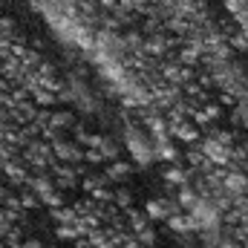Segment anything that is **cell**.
I'll list each match as a JSON object with an SVG mask.
<instances>
[{"label":"cell","instance_id":"1","mask_svg":"<svg viewBox=\"0 0 248 248\" xmlns=\"http://www.w3.org/2000/svg\"><path fill=\"white\" fill-rule=\"evenodd\" d=\"M127 147H130V153L136 156V162H141V165H150V162L156 159L153 141H150L147 136L136 133V130H127Z\"/></svg>","mask_w":248,"mask_h":248},{"label":"cell","instance_id":"2","mask_svg":"<svg viewBox=\"0 0 248 248\" xmlns=\"http://www.w3.org/2000/svg\"><path fill=\"white\" fill-rule=\"evenodd\" d=\"M202 153H205V159L211 165H228L231 162V150L225 144H219L217 139H205L202 141Z\"/></svg>","mask_w":248,"mask_h":248},{"label":"cell","instance_id":"3","mask_svg":"<svg viewBox=\"0 0 248 248\" xmlns=\"http://www.w3.org/2000/svg\"><path fill=\"white\" fill-rule=\"evenodd\" d=\"M179 211V202H168V199H150L147 205H144V214L150 217V219H168V217H173Z\"/></svg>","mask_w":248,"mask_h":248},{"label":"cell","instance_id":"4","mask_svg":"<svg viewBox=\"0 0 248 248\" xmlns=\"http://www.w3.org/2000/svg\"><path fill=\"white\" fill-rule=\"evenodd\" d=\"M222 187H225L228 196H240V193H246L248 190V176L246 173H240V170H231V173H225Z\"/></svg>","mask_w":248,"mask_h":248},{"label":"cell","instance_id":"5","mask_svg":"<svg viewBox=\"0 0 248 248\" xmlns=\"http://www.w3.org/2000/svg\"><path fill=\"white\" fill-rule=\"evenodd\" d=\"M150 133H153L156 144H165V141H170V124L162 122V119H150Z\"/></svg>","mask_w":248,"mask_h":248},{"label":"cell","instance_id":"6","mask_svg":"<svg viewBox=\"0 0 248 248\" xmlns=\"http://www.w3.org/2000/svg\"><path fill=\"white\" fill-rule=\"evenodd\" d=\"M199 199H202V196H199V193H196L193 187L182 185V190H179V199H176V202H179V208H187V211H193Z\"/></svg>","mask_w":248,"mask_h":248},{"label":"cell","instance_id":"7","mask_svg":"<svg viewBox=\"0 0 248 248\" xmlns=\"http://www.w3.org/2000/svg\"><path fill=\"white\" fill-rule=\"evenodd\" d=\"M170 133H176L179 139H185V141H193L196 139V127L190 122H176V124H170Z\"/></svg>","mask_w":248,"mask_h":248},{"label":"cell","instance_id":"8","mask_svg":"<svg viewBox=\"0 0 248 248\" xmlns=\"http://www.w3.org/2000/svg\"><path fill=\"white\" fill-rule=\"evenodd\" d=\"M168 225H170L173 231H179V234H185V231H193V225H190V217H179V214L168 217Z\"/></svg>","mask_w":248,"mask_h":248},{"label":"cell","instance_id":"9","mask_svg":"<svg viewBox=\"0 0 248 248\" xmlns=\"http://www.w3.org/2000/svg\"><path fill=\"white\" fill-rule=\"evenodd\" d=\"M130 173V165H122V162H113L110 165V170H107V179H113V182H119Z\"/></svg>","mask_w":248,"mask_h":248},{"label":"cell","instance_id":"10","mask_svg":"<svg viewBox=\"0 0 248 248\" xmlns=\"http://www.w3.org/2000/svg\"><path fill=\"white\" fill-rule=\"evenodd\" d=\"M159 150H156V156L159 159H165V162H173V159H179V153H176V147L170 144V141H165V144H156Z\"/></svg>","mask_w":248,"mask_h":248},{"label":"cell","instance_id":"11","mask_svg":"<svg viewBox=\"0 0 248 248\" xmlns=\"http://www.w3.org/2000/svg\"><path fill=\"white\" fill-rule=\"evenodd\" d=\"M165 182H170V185H185L187 173L179 170V168H170V170H165Z\"/></svg>","mask_w":248,"mask_h":248},{"label":"cell","instance_id":"12","mask_svg":"<svg viewBox=\"0 0 248 248\" xmlns=\"http://www.w3.org/2000/svg\"><path fill=\"white\" fill-rule=\"evenodd\" d=\"M55 153H58L61 159H66V162H72V159L81 156V150H75L72 144H55Z\"/></svg>","mask_w":248,"mask_h":248},{"label":"cell","instance_id":"13","mask_svg":"<svg viewBox=\"0 0 248 248\" xmlns=\"http://www.w3.org/2000/svg\"><path fill=\"white\" fill-rule=\"evenodd\" d=\"M55 176H58V182H61L63 187L75 185V176H72V170H69V168H55Z\"/></svg>","mask_w":248,"mask_h":248},{"label":"cell","instance_id":"14","mask_svg":"<svg viewBox=\"0 0 248 248\" xmlns=\"http://www.w3.org/2000/svg\"><path fill=\"white\" fill-rule=\"evenodd\" d=\"M26 156H29V159H35V162H46V159H49V147H44V144H35V150H29Z\"/></svg>","mask_w":248,"mask_h":248},{"label":"cell","instance_id":"15","mask_svg":"<svg viewBox=\"0 0 248 248\" xmlns=\"http://www.w3.org/2000/svg\"><path fill=\"white\" fill-rule=\"evenodd\" d=\"M78 234H81V231L75 228V222H72V225H61V228H58V237H61V240H78Z\"/></svg>","mask_w":248,"mask_h":248},{"label":"cell","instance_id":"16","mask_svg":"<svg viewBox=\"0 0 248 248\" xmlns=\"http://www.w3.org/2000/svg\"><path fill=\"white\" fill-rule=\"evenodd\" d=\"M147 219H150V217H144V214H139V211L130 214V222H133L136 231H144V228H147Z\"/></svg>","mask_w":248,"mask_h":248},{"label":"cell","instance_id":"17","mask_svg":"<svg viewBox=\"0 0 248 248\" xmlns=\"http://www.w3.org/2000/svg\"><path fill=\"white\" fill-rule=\"evenodd\" d=\"M104 182H107V176H90V179H84V187L87 190H98Z\"/></svg>","mask_w":248,"mask_h":248},{"label":"cell","instance_id":"18","mask_svg":"<svg viewBox=\"0 0 248 248\" xmlns=\"http://www.w3.org/2000/svg\"><path fill=\"white\" fill-rule=\"evenodd\" d=\"M52 124H55V127H69V124H72V116H69V113H58V116L52 119Z\"/></svg>","mask_w":248,"mask_h":248},{"label":"cell","instance_id":"19","mask_svg":"<svg viewBox=\"0 0 248 248\" xmlns=\"http://www.w3.org/2000/svg\"><path fill=\"white\" fill-rule=\"evenodd\" d=\"M165 75H168V78H173V81H185V72H182L179 66H168V69H165Z\"/></svg>","mask_w":248,"mask_h":248},{"label":"cell","instance_id":"20","mask_svg":"<svg viewBox=\"0 0 248 248\" xmlns=\"http://www.w3.org/2000/svg\"><path fill=\"white\" fill-rule=\"evenodd\" d=\"M139 240H141V243H144V246H153V243H156V234H153V231H147V228H144V231H139Z\"/></svg>","mask_w":248,"mask_h":248},{"label":"cell","instance_id":"21","mask_svg":"<svg viewBox=\"0 0 248 248\" xmlns=\"http://www.w3.org/2000/svg\"><path fill=\"white\" fill-rule=\"evenodd\" d=\"M196 58H199V49H185L182 52V63H196Z\"/></svg>","mask_w":248,"mask_h":248},{"label":"cell","instance_id":"22","mask_svg":"<svg viewBox=\"0 0 248 248\" xmlns=\"http://www.w3.org/2000/svg\"><path fill=\"white\" fill-rule=\"evenodd\" d=\"M6 173H9V176H12L15 182H23V170H20L17 165H12V168H6Z\"/></svg>","mask_w":248,"mask_h":248},{"label":"cell","instance_id":"23","mask_svg":"<svg viewBox=\"0 0 248 248\" xmlns=\"http://www.w3.org/2000/svg\"><path fill=\"white\" fill-rule=\"evenodd\" d=\"M44 202H46V205H61V193H58V190H52V193H46V196H44Z\"/></svg>","mask_w":248,"mask_h":248},{"label":"cell","instance_id":"24","mask_svg":"<svg viewBox=\"0 0 248 248\" xmlns=\"http://www.w3.org/2000/svg\"><path fill=\"white\" fill-rule=\"evenodd\" d=\"M32 193H35V190H29V193H23V196H20V202H23V205H26V208H32V205H35V202H38V199H35V196H32Z\"/></svg>","mask_w":248,"mask_h":248},{"label":"cell","instance_id":"25","mask_svg":"<svg viewBox=\"0 0 248 248\" xmlns=\"http://www.w3.org/2000/svg\"><path fill=\"white\" fill-rule=\"evenodd\" d=\"M38 101H41V104H52L55 98H52L49 93H44V90H38Z\"/></svg>","mask_w":248,"mask_h":248},{"label":"cell","instance_id":"26","mask_svg":"<svg viewBox=\"0 0 248 248\" xmlns=\"http://www.w3.org/2000/svg\"><path fill=\"white\" fill-rule=\"evenodd\" d=\"M116 202H119V205H127V202H130V193H127V190L119 193V196H116Z\"/></svg>","mask_w":248,"mask_h":248},{"label":"cell","instance_id":"27","mask_svg":"<svg viewBox=\"0 0 248 248\" xmlns=\"http://www.w3.org/2000/svg\"><path fill=\"white\" fill-rule=\"evenodd\" d=\"M219 248H243V246H240V243H231V240H222V246Z\"/></svg>","mask_w":248,"mask_h":248},{"label":"cell","instance_id":"28","mask_svg":"<svg viewBox=\"0 0 248 248\" xmlns=\"http://www.w3.org/2000/svg\"><path fill=\"white\" fill-rule=\"evenodd\" d=\"M243 248H248V228H246V234H243Z\"/></svg>","mask_w":248,"mask_h":248},{"label":"cell","instance_id":"29","mask_svg":"<svg viewBox=\"0 0 248 248\" xmlns=\"http://www.w3.org/2000/svg\"><path fill=\"white\" fill-rule=\"evenodd\" d=\"M3 196H6V187H0V199H3Z\"/></svg>","mask_w":248,"mask_h":248}]
</instances>
